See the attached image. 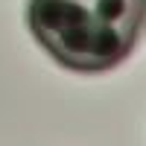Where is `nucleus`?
Listing matches in <instances>:
<instances>
[{"label": "nucleus", "mask_w": 146, "mask_h": 146, "mask_svg": "<svg viewBox=\"0 0 146 146\" xmlns=\"http://www.w3.org/2000/svg\"><path fill=\"white\" fill-rule=\"evenodd\" d=\"M29 27L58 64L79 73L120 64L137 41V35L105 23L91 0H32Z\"/></svg>", "instance_id": "f257e3e1"}]
</instances>
